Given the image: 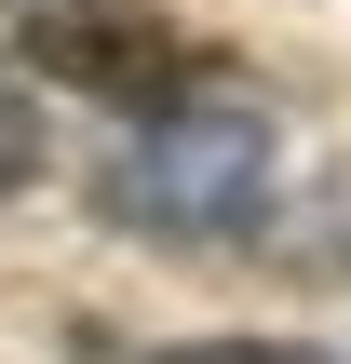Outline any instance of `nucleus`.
Listing matches in <instances>:
<instances>
[{
    "mask_svg": "<svg viewBox=\"0 0 351 364\" xmlns=\"http://www.w3.org/2000/svg\"><path fill=\"white\" fill-rule=\"evenodd\" d=\"M257 189H271V122H257V108H162V122L108 162V216L176 230V243L243 230Z\"/></svg>",
    "mask_w": 351,
    "mask_h": 364,
    "instance_id": "f257e3e1",
    "label": "nucleus"
},
{
    "mask_svg": "<svg viewBox=\"0 0 351 364\" xmlns=\"http://www.w3.org/2000/svg\"><path fill=\"white\" fill-rule=\"evenodd\" d=\"M41 162H54V135H41V95H27V81L0 68V203H14V189H27Z\"/></svg>",
    "mask_w": 351,
    "mask_h": 364,
    "instance_id": "f03ea898",
    "label": "nucleus"
},
{
    "mask_svg": "<svg viewBox=\"0 0 351 364\" xmlns=\"http://www.w3.org/2000/svg\"><path fill=\"white\" fill-rule=\"evenodd\" d=\"M95 364H325V351H284V338H176V351H95Z\"/></svg>",
    "mask_w": 351,
    "mask_h": 364,
    "instance_id": "7ed1b4c3",
    "label": "nucleus"
}]
</instances>
